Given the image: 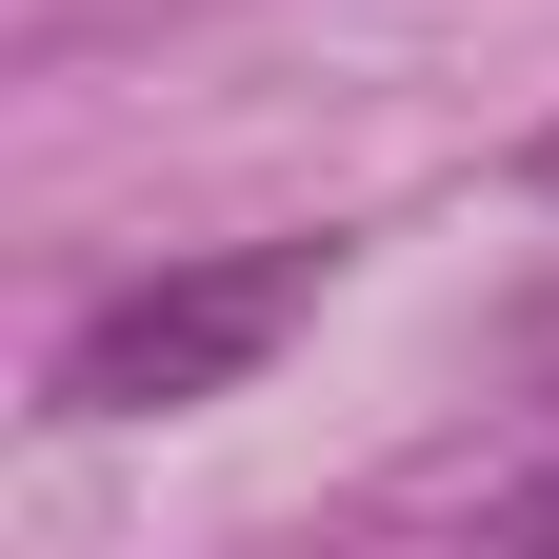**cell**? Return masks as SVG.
<instances>
[{
	"label": "cell",
	"mask_w": 559,
	"mask_h": 559,
	"mask_svg": "<svg viewBox=\"0 0 559 559\" xmlns=\"http://www.w3.org/2000/svg\"><path fill=\"white\" fill-rule=\"evenodd\" d=\"M320 280H340V240L160 260V280H120V300H81V320H60L40 400H60V419H180V400H240V380L280 360V340L320 320Z\"/></svg>",
	"instance_id": "1"
},
{
	"label": "cell",
	"mask_w": 559,
	"mask_h": 559,
	"mask_svg": "<svg viewBox=\"0 0 559 559\" xmlns=\"http://www.w3.org/2000/svg\"><path fill=\"white\" fill-rule=\"evenodd\" d=\"M479 539H559V460H539V479H500V500H479Z\"/></svg>",
	"instance_id": "2"
},
{
	"label": "cell",
	"mask_w": 559,
	"mask_h": 559,
	"mask_svg": "<svg viewBox=\"0 0 559 559\" xmlns=\"http://www.w3.org/2000/svg\"><path fill=\"white\" fill-rule=\"evenodd\" d=\"M520 380H539V400H559V300H539V340H520Z\"/></svg>",
	"instance_id": "3"
},
{
	"label": "cell",
	"mask_w": 559,
	"mask_h": 559,
	"mask_svg": "<svg viewBox=\"0 0 559 559\" xmlns=\"http://www.w3.org/2000/svg\"><path fill=\"white\" fill-rule=\"evenodd\" d=\"M520 180H539V200H559V120H539V160H520Z\"/></svg>",
	"instance_id": "4"
}]
</instances>
